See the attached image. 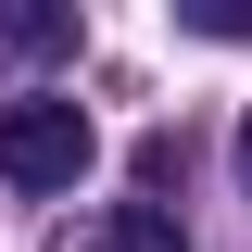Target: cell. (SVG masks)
Segmentation results:
<instances>
[{
	"mask_svg": "<svg viewBox=\"0 0 252 252\" xmlns=\"http://www.w3.org/2000/svg\"><path fill=\"white\" fill-rule=\"evenodd\" d=\"M63 252H189V240H177V215H152V202H101Z\"/></svg>",
	"mask_w": 252,
	"mask_h": 252,
	"instance_id": "7a4b0ae2",
	"label": "cell"
},
{
	"mask_svg": "<svg viewBox=\"0 0 252 252\" xmlns=\"http://www.w3.org/2000/svg\"><path fill=\"white\" fill-rule=\"evenodd\" d=\"M240 177H252V114H240Z\"/></svg>",
	"mask_w": 252,
	"mask_h": 252,
	"instance_id": "5b68a950",
	"label": "cell"
},
{
	"mask_svg": "<svg viewBox=\"0 0 252 252\" xmlns=\"http://www.w3.org/2000/svg\"><path fill=\"white\" fill-rule=\"evenodd\" d=\"M189 26L202 38H252V0H189Z\"/></svg>",
	"mask_w": 252,
	"mask_h": 252,
	"instance_id": "277c9868",
	"label": "cell"
},
{
	"mask_svg": "<svg viewBox=\"0 0 252 252\" xmlns=\"http://www.w3.org/2000/svg\"><path fill=\"white\" fill-rule=\"evenodd\" d=\"M0 38H13V51H63V38H76V26H63L51 0H0Z\"/></svg>",
	"mask_w": 252,
	"mask_h": 252,
	"instance_id": "3957f363",
	"label": "cell"
},
{
	"mask_svg": "<svg viewBox=\"0 0 252 252\" xmlns=\"http://www.w3.org/2000/svg\"><path fill=\"white\" fill-rule=\"evenodd\" d=\"M0 177L13 189H76L89 177V114L76 101H0Z\"/></svg>",
	"mask_w": 252,
	"mask_h": 252,
	"instance_id": "6da1fadb",
	"label": "cell"
}]
</instances>
